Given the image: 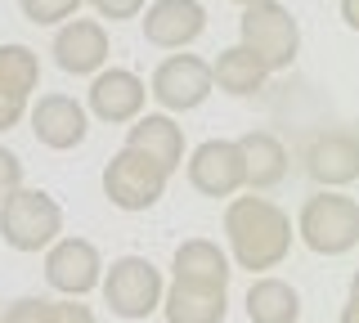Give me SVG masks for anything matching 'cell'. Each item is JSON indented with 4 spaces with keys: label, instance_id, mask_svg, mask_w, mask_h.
Returning <instances> with one entry per match:
<instances>
[{
    "label": "cell",
    "instance_id": "6da1fadb",
    "mask_svg": "<svg viewBox=\"0 0 359 323\" xmlns=\"http://www.w3.org/2000/svg\"><path fill=\"white\" fill-rule=\"evenodd\" d=\"M224 238H229V252L243 270H278L292 252V229L287 211L274 207L269 198H233L224 207Z\"/></svg>",
    "mask_w": 359,
    "mask_h": 323
},
{
    "label": "cell",
    "instance_id": "7a4b0ae2",
    "mask_svg": "<svg viewBox=\"0 0 359 323\" xmlns=\"http://www.w3.org/2000/svg\"><path fill=\"white\" fill-rule=\"evenodd\" d=\"M238 46H247L269 72H287L301 54V27L278 0H247L238 18Z\"/></svg>",
    "mask_w": 359,
    "mask_h": 323
},
{
    "label": "cell",
    "instance_id": "3957f363",
    "mask_svg": "<svg viewBox=\"0 0 359 323\" xmlns=\"http://www.w3.org/2000/svg\"><path fill=\"white\" fill-rule=\"evenodd\" d=\"M297 233H301V242H306L314 256H346V252H355V242H359V202L346 198V193L323 188V193L306 198L301 220H297Z\"/></svg>",
    "mask_w": 359,
    "mask_h": 323
},
{
    "label": "cell",
    "instance_id": "277c9868",
    "mask_svg": "<svg viewBox=\"0 0 359 323\" xmlns=\"http://www.w3.org/2000/svg\"><path fill=\"white\" fill-rule=\"evenodd\" d=\"M63 233V207L45 188H14L0 202V238L14 252H41Z\"/></svg>",
    "mask_w": 359,
    "mask_h": 323
},
{
    "label": "cell",
    "instance_id": "5b68a950",
    "mask_svg": "<svg viewBox=\"0 0 359 323\" xmlns=\"http://www.w3.org/2000/svg\"><path fill=\"white\" fill-rule=\"evenodd\" d=\"M104 287V305L112 310L117 319H149L157 305H162V274L149 256H121V261L108 265V278H99Z\"/></svg>",
    "mask_w": 359,
    "mask_h": 323
},
{
    "label": "cell",
    "instance_id": "8992f818",
    "mask_svg": "<svg viewBox=\"0 0 359 323\" xmlns=\"http://www.w3.org/2000/svg\"><path fill=\"white\" fill-rule=\"evenodd\" d=\"M166 180L171 175L157 166L149 153H140V149H121V153H112L108 166H104V198L117 211H149L157 207V198L166 193Z\"/></svg>",
    "mask_w": 359,
    "mask_h": 323
},
{
    "label": "cell",
    "instance_id": "52a82bcc",
    "mask_svg": "<svg viewBox=\"0 0 359 323\" xmlns=\"http://www.w3.org/2000/svg\"><path fill=\"white\" fill-rule=\"evenodd\" d=\"M149 95L166 113H194L211 95V63H202L198 54H171V59L157 63Z\"/></svg>",
    "mask_w": 359,
    "mask_h": 323
},
{
    "label": "cell",
    "instance_id": "ba28073f",
    "mask_svg": "<svg viewBox=\"0 0 359 323\" xmlns=\"http://www.w3.org/2000/svg\"><path fill=\"white\" fill-rule=\"evenodd\" d=\"M104 261H99V247L86 238H54L50 256H45V283L63 296H86L99 287V274Z\"/></svg>",
    "mask_w": 359,
    "mask_h": 323
},
{
    "label": "cell",
    "instance_id": "9c48e42d",
    "mask_svg": "<svg viewBox=\"0 0 359 323\" xmlns=\"http://www.w3.org/2000/svg\"><path fill=\"white\" fill-rule=\"evenodd\" d=\"M144 14V41L157 50H184L207 32V9L198 0H153Z\"/></svg>",
    "mask_w": 359,
    "mask_h": 323
},
{
    "label": "cell",
    "instance_id": "30bf717a",
    "mask_svg": "<svg viewBox=\"0 0 359 323\" xmlns=\"http://www.w3.org/2000/svg\"><path fill=\"white\" fill-rule=\"evenodd\" d=\"M189 184L202 198H233L243 188V153L233 139H207L189 158Z\"/></svg>",
    "mask_w": 359,
    "mask_h": 323
},
{
    "label": "cell",
    "instance_id": "8fae6325",
    "mask_svg": "<svg viewBox=\"0 0 359 323\" xmlns=\"http://www.w3.org/2000/svg\"><path fill=\"white\" fill-rule=\"evenodd\" d=\"M32 135H36V144H45L54 153L81 149L90 135V117L72 95H45L32 108Z\"/></svg>",
    "mask_w": 359,
    "mask_h": 323
},
{
    "label": "cell",
    "instance_id": "7c38bea8",
    "mask_svg": "<svg viewBox=\"0 0 359 323\" xmlns=\"http://www.w3.org/2000/svg\"><path fill=\"white\" fill-rule=\"evenodd\" d=\"M50 54H54V63H59V72L95 76L108 63V32H104V23H95V18H67V27H59Z\"/></svg>",
    "mask_w": 359,
    "mask_h": 323
},
{
    "label": "cell",
    "instance_id": "4fadbf2b",
    "mask_svg": "<svg viewBox=\"0 0 359 323\" xmlns=\"http://www.w3.org/2000/svg\"><path fill=\"white\" fill-rule=\"evenodd\" d=\"M306 175L323 188H346L359 180V144L351 130H323L306 144Z\"/></svg>",
    "mask_w": 359,
    "mask_h": 323
},
{
    "label": "cell",
    "instance_id": "5bb4252c",
    "mask_svg": "<svg viewBox=\"0 0 359 323\" xmlns=\"http://www.w3.org/2000/svg\"><path fill=\"white\" fill-rule=\"evenodd\" d=\"M144 99H149V90H144V81L126 68H99L95 81H90V113H95L99 121H108V126H126V121H135L144 113Z\"/></svg>",
    "mask_w": 359,
    "mask_h": 323
},
{
    "label": "cell",
    "instance_id": "9a60e30c",
    "mask_svg": "<svg viewBox=\"0 0 359 323\" xmlns=\"http://www.w3.org/2000/svg\"><path fill=\"white\" fill-rule=\"evenodd\" d=\"M243 153V184L265 193V188H278L287 180V149L278 135L269 130H247L243 139H233Z\"/></svg>",
    "mask_w": 359,
    "mask_h": 323
},
{
    "label": "cell",
    "instance_id": "2e32d148",
    "mask_svg": "<svg viewBox=\"0 0 359 323\" xmlns=\"http://www.w3.org/2000/svg\"><path fill=\"white\" fill-rule=\"evenodd\" d=\"M126 144L140 149V153H149L166 175H175L180 162H184V130H180L166 113H140L130 121V130H126Z\"/></svg>",
    "mask_w": 359,
    "mask_h": 323
},
{
    "label": "cell",
    "instance_id": "e0dca14e",
    "mask_svg": "<svg viewBox=\"0 0 359 323\" xmlns=\"http://www.w3.org/2000/svg\"><path fill=\"white\" fill-rule=\"evenodd\" d=\"M162 315L166 323H224L229 301L224 287H198V283H171V292H162Z\"/></svg>",
    "mask_w": 359,
    "mask_h": 323
},
{
    "label": "cell",
    "instance_id": "ac0fdd59",
    "mask_svg": "<svg viewBox=\"0 0 359 323\" xmlns=\"http://www.w3.org/2000/svg\"><path fill=\"white\" fill-rule=\"evenodd\" d=\"M171 270L180 283H198V287H229V256H224L211 238H189L175 247Z\"/></svg>",
    "mask_w": 359,
    "mask_h": 323
},
{
    "label": "cell",
    "instance_id": "d6986e66",
    "mask_svg": "<svg viewBox=\"0 0 359 323\" xmlns=\"http://www.w3.org/2000/svg\"><path fill=\"white\" fill-rule=\"evenodd\" d=\"M269 81V68L261 59H256L247 46H229L216 54V63H211V85H220L224 95L233 99H247V95H261Z\"/></svg>",
    "mask_w": 359,
    "mask_h": 323
},
{
    "label": "cell",
    "instance_id": "ffe728a7",
    "mask_svg": "<svg viewBox=\"0 0 359 323\" xmlns=\"http://www.w3.org/2000/svg\"><path fill=\"white\" fill-rule=\"evenodd\" d=\"M247 319L252 323H297L301 319V292L283 278H256L247 287Z\"/></svg>",
    "mask_w": 359,
    "mask_h": 323
},
{
    "label": "cell",
    "instance_id": "44dd1931",
    "mask_svg": "<svg viewBox=\"0 0 359 323\" xmlns=\"http://www.w3.org/2000/svg\"><path fill=\"white\" fill-rule=\"evenodd\" d=\"M0 81L9 85V90H18L22 99H32V90L41 85V59L36 50L27 46H0Z\"/></svg>",
    "mask_w": 359,
    "mask_h": 323
},
{
    "label": "cell",
    "instance_id": "7402d4cb",
    "mask_svg": "<svg viewBox=\"0 0 359 323\" xmlns=\"http://www.w3.org/2000/svg\"><path fill=\"white\" fill-rule=\"evenodd\" d=\"M22 18L36 27H54V23H67V18L81 9V0H18Z\"/></svg>",
    "mask_w": 359,
    "mask_h": 323
},
{
    "label": "cell",
    "instance_id": "603a6c76",
    "mask_svg": "<svg viewBox=\"0 0 359 323\" xmlns=\"http://www.w3.org/2000/svg\"><path fill=\"white\" fill-rule=\"evenodd\" d=\"M45 323H95V310L81 305V296L45 301Z\"/></svg>",
    "mask_w": 359,
    "mask_h": 323
},
{
    "label": "cell",
    "instance_id": "cb8c5ba5",
    "mask_svg": "<svg viewBox=\"0 0 359 323\" xmlns=\"http://www.w3.org/2000/svg\"><path fill=\"white\" fill-rule=\"evenodd\" d=\"M22 113H27V99L0 81V135H5V130H14L18 121H22Z\"/></svg>",
    "mask_w": 359,
    "mask_h": 323
},
{
    "label": "cell",
    "instance_id": "d4e9b609",
    "mask_svg": "<svg viewBox=\"0 0 359 323\" xmlns=\"http://www.w3.org/2000/svg\"><path fill=\"white\" fill-rule=\"evenodd\" d=\"M95 5L99 18H108V23H126V18H140V9L149 5V0H90Z\"/></svg>",
    "mask_w": 359,
    "mask_h": 323
},
{
    "label": "cell",
    "instance_id": "484cf974",
    "mask_svg": "<svg viewBox=\"0 0 359 323\" xmlns=\"http://www.w3.org/2000/svg\"><path fill=\"white\" fill-rule=\"evenodd\" d=\"M22 184V162H18V153L14 149H0V202H5L9 193Z\"/></svg>",
    "mask_w": 359,
    "mask_h": 323
},
{
    "label": "cell",
    "instance_id": "4316f807",
    "mask_svg": "<svg viewBox=\"0 0 359 323\" xmlns=\"http://www.w3.org/2000/svg\"><path fill=\"white\" fill-rule=\"evenodd\" d=\"M0 323H45V301L41 296H22V301H14V305L5 310Z\"/></svg>",
    "mask_w": 359,
    "mask_h": 323
},
{
    "label": "cell",
    "instance_id": "83f0119b",
    "mask_svg": "<svg viewBox=\"0 0 359 323\" xmlns=\"http://www.w3.org/2000/svg\"><path fill=\"white\" fill-rule=\"evenodd\" d=\"M341 18H346V27H359V18H355V0H341Z\"/></svg>",
    "mask_w": 359,
    "mask_h": 323
},
{
    "label": "cell",
    "instance_id": "f1b7e54d",
    "mask_svg": "<svg viewBox=\"0 0 359 323\" xmlns=\"http://www.w3.org/2000/svg\"><path fill=\"white\" fill-rule=\"evenodd\" d=\"M233 5H247V0H233Z\"/></svg>",
    "mask_w": 359,
    "mask_h": 323
}]
</instances>
